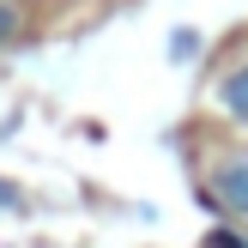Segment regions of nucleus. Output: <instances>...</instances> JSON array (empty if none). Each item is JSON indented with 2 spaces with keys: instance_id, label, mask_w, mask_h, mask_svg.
<instances>
[{
  "instance_id": "1",
  "label": "nucleus",
  "mask_w": 248,
  "mask_h": 248,
  "mask_svg": "<svg viewBox=\"0 0 248 248\" xmlns=\"http://www.w3.org/2000/svg\"><path fill=\"white\" fill-rule=\"evenodd\" d=\"M212 194L230 212H248V152H224L212 164Z\"/></svg>"
},
{
  "instance_id": "2",
  "label": "nucleus",
  "mask_w": 248,
  "mask_h": 248,
  "mask_svg": "<svg viewBox=\"0 0 248 248\" xmlns=\"http://www.w3.org/2000/svg\"><path fill=\"white\" fill-rule=\"evenodd\" d=\"M218 103H224L230 115H242V121H248V67H242V73H230V79L218 85Z\"/></svg>"
},
{
  "instance_id": "3",
  "label": "nucleus",
  "mask_w": 248,
  "mask_h": 248,
  "mask_svg": "<svg viewBox=\"0 0 248 248\" xmlns=\"http://www.w3.org/2000/svg\"><path fill=\"white\" fill-rule=\"evenodd\" d=\"M200 55V31H188V24H182L176 36H170V61H194Z\"/></svg>"
},
{
  "instance_id": "4",
  "label": "nucleus",
  "mask_w": 248,
  "mask_h": 248,
  "mask_svg": "<svg viewBox=\"0 0 248 248\" xmlns=\"http://www.w3.org/2000/svg\"><path fill=\"white\" fill-rule=\"evenodd\" d=\"M18 31H24V12L12 6V0H0V43H12Z\"/></svg>"
},
{
  "instance_id": "5",
  "label": "nucleus",
  "mask_w": 248,
  "mask_h": 248,
  "mask_svg": "<svg viewBox=\"0 0 248 248\" xmlns=\"http://www.w3.org/2000/svg\"><path fill=\"white\" fill-rule=\"evenodd\" d=\"M0 206H6V212H18V206H24V194H18V188H6V182H0Z\"/></svg>"
},
{
  "instance_id": "6",
  "label": "nucleus",
  "mask_w": 248,
  "mask_h": 248,
  "mask_svg": "<svg viewBox=\"0 0 248 248\" xmlns=\"http://www.w3.org/2000/svg\"><path fill=\"white\" fill-rule=\"evenodd\" d=\"M206 248H242V236H224V230H218V236L206 242Z\"/></svg>"
}]
</instances>
